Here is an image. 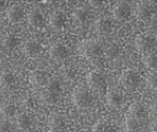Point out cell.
Listing matches in <instances>:
<instances>
[{
    "label": "cell",
    "instance_id": "19",
    "mask_svg": "<svg viewBox=\"0 0 157 132\" xmlns=\"http://www.w3.org/2000/svg\"><path fill=\"white\" fill-rule=\"evenodd\" d=\"M15 84V76L10 71H4L0 74V88L2 89H10Z\"/></svg>",
    "mask_w": 157,
    "mask_h": 132
},
{
    "label": "cell",
    "instance_id": "12",
    "mask_svg": "<svg viewBox=\"0 0 157 132\" xmlns=\"http://www.w3.org/2000/svg\"><path fill=\"white\" fill-rule=\"evenodd\" d=\"M124 127L128 132H138L142 128V118L127 112L124 117Z\"/></svg>",
    "mask_w": 157,
    "mask_h": 132
},
{
    "label": "cell",
    "instance_id": "4",
    "mask_svg": "<svg viewBox=\"0 0 157 132\" xmlns=\"http://www.w3.org/2000/svg\"><path fill=\"white\" fill-rule=\"evenodd\" d=\"M67 117L63 112H52L48 118L50 132H65L67 128Z\"/></svg>",
    "mask_w": 157,
    "mask_h": 132
},
{
    "label": "cell",
    "instance_id": "30",
    "mask_svg": "<svg viewBox=\"0 0 157 132\" xmlns=\"http://www.w3.org/2000/svg\"><path fill=\"white\" fill-rule=\"evenodd\" d=\"M0 132H10V122L9 118L0 114Z\"/></svg>",
    "mask_w": 157,
    "mask_h": 132
},
{
    "label": "cell",
    "instance_id": "13",
    "mask_svg": "<svg viewBox=\"0 0 157 132\" xmlns=\"http://www.w3.org/2000/svg\"><path fill=\"white\" fill-rule=\"evenodd\" d=\"M70 54V50H68L67 45H65L63 42H53L51 46H50V55L55 58H65L68 56Z\"/></svg>",
    "mask_w": 157,
    "mask_h": 132
},
{
    "label": "cell",
    "instance_id": "6",
    "mask_svg": "<svg viewBox=\"0 0 157 132\" xmlns=\"http://www.w3.org/2000/svg\"><path fill=\"white\" fill-rule=\"evenodd\" d=\"M86 80H87V85L96 91L104 90L106 86V78L101 71H98V70L90 71L86 76Z\"/></svg>",
    "mask_w": 157,
    "mask_h": 132
},
{
    "label": "cell",
    "instance_id": "5",
    "mask_svg": "<svg viewBox=\"0 0 157 132\" xmlns=\"http://www.w3.org/2000/svg\"><path fill=\"white\" fill-rule=\"evenodd\" d=\"M72 103L80 109H86L89 108L91 104V97L87 91L82 88H76L74 89L72 94H71Z\"/></svg>",
    "mask_w": 157,
    "mask_h": 132
},
{
    "label": "cell",
    "instance_id": "17",
    "mask_svg": "<svg viewBox=\"0 0 157 132\" xmlns=\"http://www.w3.org/2000/svg\"><path fill=\"white\" fill-rule=\"evenodd\" d=\"M23 51L28 56H37L42 52V46L36 39H28L23 46Z\"/></svg>",
    "mask_w": 157,
    "mask_h": 132
},
{
    "label": "cell",
    "instance_id": "29",
    "mask_svg": "<svg viewBox=\"0 0 157 132\" xmlns=\"http://www.w3.org/2000/svg\"><path fill=\"white\" fill-rule=\"evenodd\" d=\"M128 112L132 114H136V116H138L142 118L143 113H144V109H143V106L141 103H138V102H134V103H132L128 108Z\"/></svg>",
    "mask_w": 157,
    "mask_h": 132
},
{
    "label": "cell",
    "instance_id": "21",
    "mask_svg": "<svg viewBox=\"0 0 157 132\" xmlns=\"http://www.w3.org/2000/svg\"><path fill=\"white\" fill-rule=\"evenodd\" d=\"M46 90H50L52 93L61 94L62 91V80L58 76H51L48 79V83L46 85Z\"/></svg>",
    "mask_w": 157,
    "mask_h": 132
},
{
    "label": "cell",
    "instance_id": "14",
    "mask_svg": "<svg viewBox=\"0 0 157 132\" xmlns=\"http://www.w3.org/2000/svg\"><path fill=\"white\" fill-rule=\"evenodd\" d=\"M27 18H28V23L34 28H42L44 26V17L38 9H34V8L29 9Z\"/></svg>",
    "mask_w": 157,
    "mask_h": 132
},
{
    "label": "cell",
    "instance_id": "25",
    "mask_svg": "<svg viewBox=\"0 0 157 132\" xmlns=\"http://www.w3.org/2000/svg\"><path fill=\"white\" fill-rule=\"evenodd\" d=\"M0 114L4 116V117H6V118L13 117V116L15 117V114H17V108H15L14 104L8 103V104H5V106H3L2 108H0Z\"/></svg>",
    "mask_w": 157,
    "mask_h": 132
},
{
    "label": "cell",
    "instance_id": "10",
    "mask_svg": "<svg viewBox=\"0 0 157 132\" xmlns=\"http://www.w3.org/2000/svg\"><path fill=\"white\" fill-rule=\"evenodd\" d=\"M106 104L110 109H118L123 103V93L117 88H109L106 91Z\"/></svg>",
    "mask_w": 157,
    "mask_h": 132
},
{
    "label": "cell",
    "instance_id": "15",
    "mask_svg": "<svg viewBox=\"0 0 157 132\" xmlns=\"http://www.w3.org/2000/svg\"><path fill=\"white\" fill-rule=\"evenodd\" d=\"M66 23H67V18L65 15V13L57 10V12H53L51 15H50V26L53 28V29H57V30H61L66 27Z\"/></svg>",
    "mask_w": 157,
    "mask_h": 132
},
{
    "label": "cell",
    "instance_id": "27",
    "mask_svg": "<svg viewBox=\"0 0 157 132\" xmlns=\"http://www.w3.org/2000/svg\"><path fill=\"white\" fill-rule=\"evenodd\" d=\"M146 85L148 89L157 91V73H150L146 76Z\"/></svg>",
    "mask_w": 157,
    "mask_h": 132
},
{
    "label": "cell",
    "instance_id": "33",
    "mask_svg": "<svg viewBox=\"0 0 157 132\" xmlns=\"http://www.w3.org/2000/svg\"><path fill=\"white\" fill-rule=\"evenodd\" d=\"M4 54H6V50H5V47H4L3 42H2V39H0V57L4 56Z\"/></svg>",
    "mask_w": 157,
    "mask_h": 132
},
{
    "label": "cell",
    "instance_id": "16",
    "mask_svg": "<svg viewBox=\"0 0 157 132\" xmlns=\"http://www.w3.org/2000/svg\"><path fill=\"white\" fill-rule=\"evenodd\" d=\"M112 28H113L112 23L109 22V19H106V18H99V19H96L94 23V30L100 36L109 34L112 32Z\"/></svg>",
    "mask_w": 157,
    "mask_h": 132
},
{
    "label": "cell",
    "instance_id": "23",
    "mask_svg": "<svg viewBox=\"0 0 157 132\" xmlns=\"http://www.w3.org/2000/svg\"><path fill=\"white\" fill-rule=\"evenodd\" d=\"M41 98H42V100L44 102V103H47V104H56L57 102L60 100L61 94H56V93H52V91L44 89V91L42 93Z\"/></svg>",
    "mask_w": 157,
    "mask_h": 132
},
{
    "label": "cell",
    "instance_id": "31",
    "mask_svg": "<svg viewBox=\"0 0 157 132\" xmlns=\"http://www.w3.org/2000/svg\"><path fill=\"white\" fill-rule=\"evenodd\" d=\"M150 113H151V116H152V119H153V118H157V102L151 106Z\"/></svg>",
    "mask_w": 157,
    "mask_h": 132
},
{
    "label": "cell",
    "instance_id": "32",
    "mask_svg": "<svg viewBox=\"0 0 157 132\" xmlns=\"http://www.w3.org/2000/svg\"><path fill=\"white\" fill-rule=\"evenodd\" d=\"M150 127H151V131L152 132H157V118H153L152 119Z\"/></svg>",
    "mask_w": 157,
    "mask_h": 132
},
{
    "label": "cell",
    "instance_id": "2",
    "mask_svg": "<svg viewBox=\"0 0 157 132\" xmlns=\"http://www.w3.org/2000/svg\"><path fill=\"white\" fill-rule=\"evenodd\" d=\"M119 83L124 90L133 91L141 84V75L138 71H136L133 69H128L122 73V75L119 78Z\"/></svg>",
    "mask_w": 157,
    "mask_h": 132
},
{
    "label": "cell",
    "instance_id": "24",
    "mask_svg": "<svg viewBox=\"0 0 157 132\" xmlns=\"http://www.w3.org/2000/svg\"><path fill=\"white\" fill-rule=\"evenodd\" d=\"M104 54H105L106 57H109V58H115V57H118L121 55V47L117 43H112L104 50Z\"/></svg>",
    "mask_w": 157,
    "mask_h": 132
},
{
    "label": "cell",
    "instance_id": "3",
    "mask_svg": "<svg viewBox=\"0 0 157 132\" xmlns=\"http://www.w3.org/2000/svg\"><path fill=\"white\" fill-rule=\"evenodd\" d=\"M136 48L142 55L155 54L157 51V38L150 34H138L136 37Z\"/></svg>",
    "mask_w": 157,
    "mask_h": 132
},
{
    "label": "cell",
    "instance_id": "9",
    "mask_svg": "<svg viewBox=\"0 0 157 132\" xmlns=\"http://www.w3.org/2000/svg\"><path fill=\"white\" fill-rule=\"evenodd\" d=\"M25 14V5L22 3H14L6 10V17L10 23H18L24 18Z\"/></svg>",
    "mask_w": 157,
    "mask_h": 132
},
{
    "label": "cell",
    "instance_id": "8",
    "mask_svg": "<svg viewBox=\"0 0 157 132\" xmlns=\"http://www.w3.org/2000/svg\"><path fill=\"white\" fill-rule=\"evenodd\" d=\"M131 13H132V8L125 2H118L112 6V15L118 22H122V20L129 18Z\"/></svg>",
    "mask_w": 157,
    "mask_h": 132
},
{
    "label": "cell",
    "instance_id": "34",
    "mask_svg": "<svg viewBox=\"0 0 157 132\" xmlns=\"http://www.w3.org/2000/svg\"><path fill=\"white\" fill-rule=\"evenodd\" d=\"M5 8H6V3H5V2H2V0H0V13H2Z\"/></svg>",
    "mask_w": 157,
    "mask_h": 132
},
{
    "label": "cell",
    "instance_id": "7",
    "mask_svg": "<svg viewBox=\"0 0 157 132\" xmlns=\"http://www.w3.org/2000/svg\"><path fill=\"white\" fill-rule=\"evenodd\" d=\"M156 10H157L156 2H141L136 4L134 14L140 19H146V18H150Z\"/></svg>",
    "mask_w": 157,
    "mask_h": 132
},
{
    "label": "cell",
    "instance_id": "28",
    "mask_svg": "<svg viewBox=\"0 0 157 132\" xmlns=\"http://www.w3.org/2000/svg\"><path fill=\"white\" fill-rule=\"evenodd\" d=\"M74 18L77 20L80 24H82V23H85L86 22V19H87V13H86V10L84 9V8H76L75 10H74Z\"/></svg>",
    "mask_w": 157,
    "mask_h": 132
},
{
    "label": "cell",
    "instance_id": "11",
    "mask_svg": "<svg viewBox=\"0 0 157 132\" xmlns=\"http://www.w3.org/2000/svg\"><path fill=\"white\" fill-rule=\"evenodd\" d=\"M48 79L50 78L47 76V74H44V71L36 70L29 75V83H31V86L34 89H42V88H46Z\"/></svg>",
    "mask_w": 157,
    "mask_h": 132
},
{
    "label": "cell",
    "instance_id": "1",
    "mask_svg": "<svg viewBox=\"0 0 157 132\" xmlns=\"http://www.w3.org/2000/svg\"><path fill=\"white\" fill-rule=\"evenodd\" d=\"M81 52L82 55L90 60V62L93 65H98V66H101V57L104 55V48L103 45L99 39L96 38H89L84 41L81 43Z\"/></svg>",
    "mask_w": 157,
    "mask_h": 132
},
{
    "label": "cell",
    "instance_id": "22",
    "mask_svg": "<svg viewBox=\"0 0 157 132\" xmlns=\"http://www.w3.org/2000/svg\"><path fill=\"white\" fill-rule=\"evenodd\" d=\"M2 42L6 50V52L12 51L13 48H15L19 43V38L15 36V34H6L4 38H2Z\"/></svg>",
    "mask_w": 157,
    "mask_h": 132
},
{
    "label": "cell",
    "instance_id": "20",
    "mask_svg": "<svg viewBox=\"0 0 157 132\" xmlns=\"http://www.w3.org/2000/svg\"><path fill=\"white\" fill-rule=\"evenodd\" d=\"M15 125L21 130H28L32 126V119L29 117V114L24 113V112H21V113L15 114Z\"/></svg>",
    "mask_w": 157,
    "mask_h": 132
},
{
    "label": "cell",
    "instance_id": "26",
    "mask_svg": "<svg viewBox=\"0 0 157 132\" xmlns=\"http://www.w3.org/2000/svg\"><path fill=\"white\" fill-rule=\"evenodd\" d=\"M93 132H118L115 127L108 125V123H103V122H98L93 126Z\"/></svg>",
    "mask_w": 157,
    "mask_h": 132
},
{
    "label": "cell",
    "instance_id": "18",
    "mask_svg": "<svg viewBox=\"0 0 157 132\" xmlns=\"http://www.w3.org/2000/svg\"><path fill=\"white\" fill-rule=\"evenodd\" d=\"M142 65L147 70L157 73V52L142 55Z\"/></svg>",
    "mask_w": 157,
    "mask_h": 132
}]
</instances>
